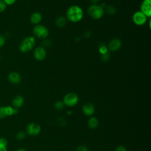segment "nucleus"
Returning a JSON list of instances; mask_svg holds the SVG:
<instances>
[{"label":"nucleus","instance_id":"nucleus-1","mask_svg":"<svg viewBox=\"0 0 151 151\" xmlns=\"http://www.w3.org/2000/svg\"><path fill=\"white\" fill-rule=\"evenodd\" d=\"M67 18L72 22H78L83 17V11L78 5L70 6L66 12Z\"/></svg>","mask_w":151,"mask_h":151},{"label":"nucleus","instance_id":"nucleus-2","mask_svg":"<svg viewBox=\"0 0 151 151\" xmlns=\"http://www.w3.org/2000/svg\"><path fill=\"white\" fill-rule=\"evenodd\" d=\"M35 45V39L32 36L25 37L19 45V50L23 53L31 51Z\"/></svg>","mask_w":151,"mask_h":151},{"label":"nucleus","instance_id":"nucleus-3","mask_svg":"<svg viewBox=\"0 0 151 151\" xmlns=\"http://www.w3.org/2000/svg\"><path fill=\"white\" fill-rule=\"evenodd\" d=\"M87 12L94 19H99L103 16L104 9L103 6L98 4H92L88 6Z\"/></svg>","mask_w":151,"mask_h":151},{"label":"nucleus","instance_id":"nucleus-4","mask_svg":"<svg viewBox=\"0 0 151 151\" xmlns=\"http://www.w3.org/2000/svg\"><path fill=\"white\" fill-rule=\"evenodd\" d=\"M34 35L40 39L46 38L49 34V31L48 28L43 25H36L34 26L32 29Z\"/></svg>","mask_w":151,"mask_h":151},{"label":"nucleus","instance_id":"nucleus-5","mask_svg":"<svg viewBox=\"0 0 151 151\" xmlns=\"http://www.w3.org/2000/svg\"><path fill=\"white\" fill-rule=\"evenodd\" d=\"M64 106L67 107H74L77 105L78 102V97L74 93H68L66 94L63 100Z\"/></svg>","mask_w":151,"mask_h":151},{"label":"nucleus","instance_id":"nucleus-6","mask_svg":"<svg viewBox=\"0 0 151 151\" xmlns=\"http://www.w3.org/2000/svg\"><path fill=\"white\" fill-rule=\"evenodd\" d=\"M133 22L138 26L143 25L147 21V17L140 11L135 12L132 17Z\"/></svg>","mask_w":151,"mask_h":151},{"label":"nucleus","instance_id":"nucleus-7","mask_svg":"<svg viewBox=\"0 0 151 151\" xmlns=\"http://www.w3.org/2000/svg\"><path fill=\"white\" fill-rule=\"evenodd\" d=\"M41 130V126L36 123H30L26 127V133L29 136H37L40 133Z\"/></svg>","mask_w":151,"mask_h":151},{"label":"nucleus","instance_id":"nucleus-8","mask_svg":"<svg viewBox=\"0 0 151 151\" xmlns=\"http://www.w3.org/2000/svg\"><path fill=\"white\" fill-rule=\"evenodd\" d=\"M34 57L35 59L37 61H42L44 60L47 55V52L45 49L42 47H37L34 50Z\"/></svg>","mask_w":151,"mask_h":151},{"label":"nucleus","instance_id":"nucleus-9","mask_svg":"<svg viewBox=\"0 0 151 151\" xmlns=\"http://www.w3.org/2000/svg\"><path fill=\"white\" fill-rule=\"evenodd\" d=\"M140 11L147 17L151 16V0H143L140 5Z\"/></svg>","mask_w":151,"mask_h":151},{"label":"nucleus","instance_id":"nucleus-10","mask_svg":"<svg viewBox=\"0 0 151 151\" xmlns=\"http://www.w3.org/2000/svg\"><path fill=\"white\" fill-rule=\"evenodd\" d=\"M83 113L87 116H91L95 112V107L94 104L90 102L85 103L82 107Z\"/></svg>","mask_w":151,"mask_h":151},{"label":"nucleus","instance_id":"nucleus-11","mask_svg":"<svg viewBox=\"0 0 151 151\" xmlns=\"http://www.w3.org/2000/svg\"><path fill=\"white\" fill-rule=\"evenodd\" d=\"M21 76L20 74L17 71L10 72L8 75V81L14 84H19L21 81Z\"/></svg>","mask_w":151,"mask_h":151},{"label":"nucleus","instance_id":"nucleus-12","mask_svg":"<svg viewBox=\"0 0 151 151\" xmlns=\"http://www.w3.org/2000/svg\"><path fill=\"white\" fill-rule=\"evenodd\" d=\"M121 46V41L119 38H114L109 42L108 45V48L111 51H116L120 48Z\"/></svg>","mask_w":151,"mask_h":151},{"label":"nucleus","instance_id":"nucleus-13","mask_svg":"<svg viewBox=\"0 0 151 151\" xmlns=\"http://www.w3.org/2000/svg\"><path fill=\"white\" fill-rule=\"evenodd\" d=\"M24 103V99L22 96L17 95L15 96L12 100V105L14 108L19 109Z\"/></svg>","mask_w":151,"mask_h":151},{"label":"nucleus","instance_id":"nucleus-14","mask_svg":"<svg viewBox=\"0 0 151 151\" xmlns=\"http://www.w3.org/2000/svg\"><path fill=\"white\" fill-rule=\"evenodd\" d=\"M42 15L38 12L32 13L30 17V21L34 25H38L42 20Z\"/></svg>","mask_w":151,"mask_h":151},{"label":"nucleus","instance_id":"nucleus-15","mask_svg":"<svg viewBox=\"0 0 151 151\" xmlns=\"http://www.w3.org/2000/svg\"><path fill=\"white\" fill-rule=\"evenodd\" d=\"M99 124V120L97 117L92 116L90 117L87 122V125L88 127L91 129H96Z\"/></svg>","mask_w":151,"mask_h":151},{"label":"nucleus","instance_id":"nucleus-16","mask_svg":"<svg viewBox=\"0 0 151 151\" xmlns=\"http://www.w3.org/2000/svg\"><path fill=\"white\" fill-rule=\"evenodd\" d=\"M5 111L6 116H11L14 114H17L18 112V109L14 108L11 106H5Z\"/></svg>","mask_w":151,"mask_h":151},{"label":"nucleus","instance_id":"nucleus-17","mask_svg":"<svg viewBox=\"0 0 151 151\" xmlns=\"http://www.w3.org/2000/svg\"><path fill=\"white\" fill-rule=\"evenodd\" d=\"M55 25L57 27H58L59 28H63L65 25V24L67 23V20L64 17L60 16V17H57V19H55Z\"/></svg>","mask_w":151,"mask_h":151},{"label":"nucleus","instance_id":"nucleus-18","mask_svg":"<svg viewBox=\"0 0 151 151\" xmlns=\"http://www.w3.org/2000/svg\"><path fill=\"white\" fill-rule=\"evenodd\" d=\"M104 11H106V13L109 15H113L116 13V9L114 8V6H113L111 5H107L106 6V9H105Z\"/></svg>","mask_w":151,"mask_h":151},{"label":"nucleus","instance_id":"nucleus-19","mask_svg":"<svg viewBox=\"0 0 151 151\" xmlns=\"http://www.w3.org/2000/svg\"><path fill=\"white\" fill-rule=\"evenodd\" d=\"M54 107L57 110H61L64 107V104L63 103V101H57L54 104Z\"/></svg>","mask_w":151,"mask_h":151},{"label":"nucleus","instance_id":"nucleus-20","mask_svg":"<svg viewBox=\"0 0 151 151\" xmlns=\"http://www.w3.org/2000/svg\"><path fill=\"white\" fill-rule=\"evenodd\" d=\"M16 138L18 139V140H23L25 138V136H26V134L23 131H19L18 132L17 134H16Z\"/></svg>","mask_w":151,"mask_h":151},{"label":"nucleus","instance_id":"nucleus-21","mask_svg":"<svg viewBox=\"0 0 151 151\" xmlns=\"http://www.w3.org/2000/svg\"><path fill=\"white\" fill-rule=\"evenodd\" d=\"M110 53L109 52V51L105 54H101V55H100L101 60L104 62L108 61L110 59Z\"/></svg>","mask_w":151,"mask_h":151},{"label":"nucleus","instance_id":"nucleus-22","mask_svg":"<svg viewBox=\"0 0 151 151\" xmlns=\"http://www.w3.org/2000/svg\"><path fill=\"white\" fill-rule=\"evenodd\" d=\"M99 50L100 54H103L108 52V48L105 45H101L99 47Z\"/></svg>","mask_w":151,"mask_h":151},{"label":"nucleus","instance_id":"nucleus-23","mask_svg":"<svg viewBox=\"0 0 151 151\" xmlns=\"http://www.w3.org/2000/svg\"><path fill=\"white\" fill-rule=\"evenodd\" d=\"M7 5L3 0H0V13L3 12L6 8Z\"/></svg>","mask_w":151,"mask_h":151},{"label":"nucleus","instance_id":"nucleus-24","mask_svg":"<svg viewBox=\"0 0 151 151\" xmlns=\"http://www.w3.org/2000/svg\"><path fill=\"white\" fill-rule=\"evenodd\" d=\"M6 116L5 111V106L0 107V119H4Z\"/></svg>","mask_w":151,"mask_h":151},{"label":"nucleus","instance_id":"nucleus-25","mask_svg":"<svg viewBox=\"0 0 151 151\" xmlns=\"http://www.w3.org/2000/svg\"><path fill=\"white\" fill-rule=\"evenodd\" d=\"M76 151H88V149L86 146L81 145L77 146V147L76 149Z\"/></svg>","mask_w":151,"mask_h":151},{"label":"nucleus","instance_id":"nucleus-26","mask_svg":"<svg viewBox=\"0 0 151 151\" xmlns=\"http://www.w3.org/2000/svg\"><path fill=\"white\" fill-rule=\"evenodd\" d=\"M114 151H127V150L124 146L119 145L115 148Z\"/></svg>","mask_w":151,"mask_h":151},{"label":"nucleus","instance_id":"nucleus-27","mask_svg":"<svg viewBox=\"0 0 151 151\" xmlns=\"http://www.w3.org/2000/svg\"><path fill=\"white\" fill-rule=\"evenodd\" d=\"M6 42V39L4 35L0 34V48L2 47Z\"/></svg>","mask_w":151,"mask_h":151},{"label":"nucleus","instance_id":"nucleus-28","mask_svg":"<svg viewBox=\"0 0 151 151\" xmlns=\"http://www.w3.org/2000/svg\"><path fill=\"white\" fill-rule=\"evenodd\" d=\"M7 145H8L7 140L4 137H1L0 138V146H6Z\"/></svg>","mask_w":151,"mask_h":151},{"label":"nucleus","instance_id":"nucleus-29","mask_svg":"<svg viewBox=\"0 0 151 151\" xmlns=\"http://www.w3.org/2000/svg\"><path fill=\"white\" fill-rule=\"evenodd\" d=\"M42 45L44 47H48L51 45V42L50 41V40H45L42 41Z\"/></svg>","mask_w":151,"mask_h":151},{"label":"nucleus","instance_id":"nucleus-30","mask_svg":"<svg viewBox=\"0 0 151 151\" xmlns=\"http://www.w3.org/2000/svg\"><path fill=\"white\" fill-rule=\"evenodd\" d=\"M6 5H12L15 4L16 0H3Z\"/></svg>","mask_w":151,"mask_h":151},{"label":"nucleus","instance_id":"nucleus-31","mask_svg":"<svg viewBox=\"0 0 151 151\" xmlns=\"http://www.w3.org/2000/svg\"><path fill=\"white\" fill-rule=\"evenodd\" d=\"M0 151H8L6 146H0Z\"/></svg>","mask_w":151,"mask_h":151},{"label":"nucleus","instance_id":"nucleus-32","mask_svg":"<svg viewBox=\"0 0 151 151\" xmlns=\"http://www.w3.org/2000/svg\"><path fill=\"white\" fill-rule=\"evenodd\" d=\"M90 1H91V2H93L94 4H96L97 3H98V2L100 1V0H90Z\"/></svg>","mask_w":151,"mask_h":151},{"label":"nucleus","instance_id":"nucleus-33","mask_svg":"<svg viewBox=\"0 0 151 151\" xmlns=\"http://www.w3.org/2000/svg\"><path fill=\"white\" fill-rule=\"evenodd\" d=\"M16 151H27V150H25V149H23V148H19V149H17Z\"/></svg>","mask_w":151,"mask_h":151},{"label":"nucleus","instance_id":"nucleus-34","mask_svg":"<svg viewBox=\"0 0 151 151\" xmlns=\"http://www.w3.org/2000/svg\"><path fill=\"white\" fill-rule=\"evenodd\" d=\"M72 114V111H71V110H68V111H67V114L70 115V114Z\"/></svg>","mask_w":151,"mask_h":151},{"label":"nucleus","instance_id":"nucleus-35","mask_svg":"<svg viewBox=\"0 0 151 151\" xmlns=\"http://www.w3.org/2000/svg\"><path fill=\"white\" fill-rule=\"evenodd\" d=\"M0 60H1V55H0Z\"/></svg>","mask_w":151,"mask_h":151}]
</instances>
